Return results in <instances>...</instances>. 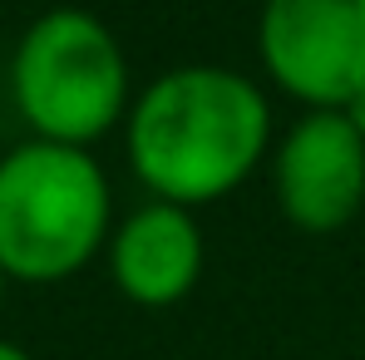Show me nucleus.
<instances>
[{
  "instance_id": "1",
  "label": "nucleus",
  "mask_w": 365,
  "mask_h": 360,
  "mask_svg": "<svg viewBox=\"0 0 365 360\" xmlns=\"http://www.w3.org/2000/svg\"><path fill=\"white\" fill-rule=\"evenodd\" d=\"M272 109L262 89L222 64H182L128 109V163L158 202H217L262 163Z\"/></svg>"
},
{
  "instance_id": "2",
  "label": "nucleus",
  "mask_w": 365,
  "mask_h": 360,
  "mask_svg": "<svg viewBox=\"0 0 365 360\" xmlns=\"http://www.w3.org/2000/svg\"><path fill=\"white\" fill-rule=\"evenodd\" d=\"M109 237V178L69 143L30 138L0 158V267L50 287L74 277Z\"/></svg>"
},
{
  "instance_id": "3",
  "label": "nucleus",
  "mask_w": 365,
  "mask_h": 360,
  "mask_svg": "<svg viewBox=\"0 0 365 360\" xmlns=\"http://www.w3.org/2000/svg\"><path fill=\"white\" fill-rule=\"evenodd\" d=\"M10 94L35 138L84 148L128 109L123 45L89 10H45L15 45Z\"/></svg>"
},
{
  "instance_id": "4",
  "label": "nucleus",
  "mask_w": 365,
  "mask_h": 360,
  "mask_svg": "<svg viewBox=\"0 0 365 360\" xmlns=\"http://www.w3.org/2000/svg\"><path fill=\"white\" fill-rule=\"evenodd\" d=\"M257 55L292 99L346 109L365 89V0H267Z\"/></svg>"
},
{
  "instance_id": "5",
  "label": "nucleus",
  "mask_w": 365,
  "mask_h": 360,
  "mask_svg": "<svg viewBox=\"0 0 365 360\" xmlns=\"http://www.w3.org/2000/svg\"><path fill=\"white\" fill-rule=\"evenodd\" d=\"M272 182L277 207L297 232H341L365 207V138L341 109H311L282 138Z\"/></svg>"
},
{
  "instance_id": "6",
  "label": "nucleus",
  "mask_w": 365,
  "mask_h": 360,
  "mask_svg": "<svg viewBox=\"0 0 365 360\" xmlns=\"http://www.w3.org/2000/svg\"><path fill=\"white\" fill-rule=\"evenodd\" d=\"M114 287L133 306H173L202 277V232L178 202H148L123 217L109 242Z\"/></svg>"
},
{
  "instance_id": "7",
  "label": "nucleus",
  "mask_w": 365,
  "mask_h": 360,
  "mask_svg": "<svg viewBox=\"0 0 365 360\" xmlns=\"http://www.w3.org/2000/svg\"><path fill=\"white\" fill-rule=\"evenodd\" d=\"M341 114H346V119H351V128H356V133L365 138V89L356 94V99H351V104H346V109H341Z\"/></svg>"
},
{
  "instance_id": "8",
  "label": "nucleus",
  "mask_w": 365,
  "mask_h": 360,
  "mask_svg": "<svg viewBox=\"0 0 365 360\" xmlns=\"http://www.w3.org/2000/svg\"><path fill=\"white\" fill-rule=\"evenodd\" d=\"M0 360H35V356H25L20 346H10V341H0Z\"/></svg>"
},
{
  "instance_id": "9",
  "label": "nucleus",
  "mask_w": 365,
  "mask_h": 360,
  "mask_svg": "<svg viewBox=\"0 0 365 360\" xmlns=\"http://www.w3.org/2000/svg\"><path fill=\"white\" fill-rule=\"evenodd\" d=\"M0 297H5V267H0Z\"/></svg>"
}]
</instances>
